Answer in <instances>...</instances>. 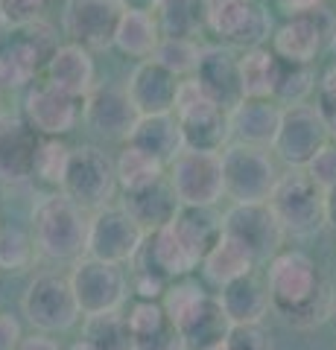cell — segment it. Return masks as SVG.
<instances>
[{"label":"cell","mask_w":336,"mask_h":350,"mask_svg":"<svg viewBox=\"0 0 336 350\" xmlns=\"http://www.w3.org/2000/svg\"><path fill=\"white\" fill-rule=\"evenodd\" d=\"M266 292L272 310L298 330L316 327L333 315L336 295L305 251H281L269 260Z\"/></svg>","instance_id":"cell-1"},{"label":"cell","mask_w":336,"mask_h":350,"mask_svg":"<svg viewBox=\"0 0 336 350\" xmlns=\"http://www.w3.org/2000/svg\"><path fill=\"white\" fill-rule=\"evenodd\" d=\"M161 306L181 333L184 345L193 350L220 347L231 330V321L220 304V295L205 292L193 280H172L164 298H161Z\"/></svg>","instance_id":"cell-2"},{"label":"cell","mask_w":336,"mask_h":350,"mask_svg":"<svg viewBox=\"0 0 336 350\" xmlns=\"http://www.w3.org/2000/svg\"><path fill=\"white\" fill-rule=\"evenodd\" d=\"M91 216L64 193L44 196L32 207V243L38 254L56 262H77L88 254Z\"/></svg>","instance_id":"cell-3"},{"label":"cell","mask_w":336,"mask_h":350,"mask_svg":"<svg viewBox=\"0 0 336 350\" xmlns=\"http://www.w3.org/2000/svg\"><path fill=\"white\" fill-rule=\"evenodd\" d=\"M172 114L179 117L184 149L196 152H220L231 140V120L222 105H216L208 94L202 91L196 79H181L176 94V108Z\"/></svg>","instance_id":"cell-4"},{"label":"cell","mask_w":336,"mask_h":350,"mask_svg":"<svg viewBox=\"0 0 336 350\" xmlns=\"http://www.w3.org/2000/svg\"><path fill=\"white\" fill-rule=\"evenodd\" d=\"M269 204L284 231L292 237H316L328 225V196L305 170H289L281 175Z\"/></svg>","instance_id":"cell-5"},{"label":"cell","mask_w":336,"mask_h":350,"mask_svg":"<svg viewBox=\"0 0 336 350\" xmlns=\"http://www.w3.org/2000/svg\"><path fill=\"white\" fill-rule=\"evenodd\" d=\"M59 50L56 29L44 21L21 29H9L0 41V88H24L47 70L53 53Z\"/></svg>","instance_id":"cell-6"},{"label":"cell","mask_w":336,"mask_h":350,"mask_svg":"<svg viewBox=\"0 0 336 350\" xmlns=\"http://www.w3.org/2000/svg\"><path fill=\"white\" fill-rule=\"evenodd\" d=\"M220 158H222L225 196L234 199V204L269 202L281 175L263 146H248L234 140V144H229L220 152Z\"/></svg>","instance_id":"cell-7"},{"label":"cell","mask_w":336,"mask_h":350,"mask_svg":"<svg viewBox=\"0 0 336 350\" xmlns=\"http://www.w3.org/2000/svg\"><path fill=\"white\" fill-rule=\"evenodd\" d=\"M27 321L36 333H64L79 321V304L73 295L70 278L59 275V271H41L29 280V286L21 301Z\"/></svg>","instance_id":"cell-8"},{"label":"cell","mask_w":336,"mask_h":350,"mask_svg":"<svg viewBox=\"0 0 336 350\" xmlns=\"http://www.w3.org/2000/svg\"><path fill=\"white\" fill-rule=\"evenodd\" d=\"M202 9L205 27L234 47L255 50L272 36V18L263 0H202Z\"/></svg>","instance_id":"cell-9"},{"label":"cell","mask_w":336,"mask_h":350,"mask_svg":"<svg viewBox=\"0 0 336 350\" xmlns=\"http://www.w3.org/2000/svg\"><path fill=\"white\" fill-rule=\"evenodd\" d=\"M117 170L112 158L96 146H77L70 152V163L62 181V193L85 211H103L114 199Z\"/></svg>","instance_id":"cell-10"},{"label":"cell","mask_w":336,"mask_h":350,"mask_svg":"<svg viewBox=\"0 0 336 350\" xmlns=\"http://www.w3.org/2000/svg\"><path fill=\"white\" fill-rule=\"evenodd\" d=\"M222 234L243 245L255 262H269L281 254V245L287 239V231L275 216L272 204H231L222 213Z\"/></svg>","instance_id":"cell-11"},{"label":"cell","mask_w":336,"mask_h":350,"mask_svg":"<svg viewBox=\"0 0 336 350\" xmlns=\"http://www.w3.org/2000/svg\"><path fill=\"white\" fill-rule=\"evenodd\" d=\"M167 178L179 202L188 207H214L225 196L222 158L216 152L184 149L167 167Z\"/></svg>","instance_id":"cell-12"},{"label":"cell","mask_w":336,"mask_h":350,"mask_svg":"<svg viewBox=\"0 0 336 350\" xmlns=\"http://www.w3.org/2000/svg\"><path fill=\"white\" fill-rule=\"evenodd\" d=\"M70 286H73V295H77L82 315L114 312L120 310L129 295V280L123 275V269L117 262H105L88 254L73 262Z\"/></svg>","instance_id":"cell-13"},{"label":"cell","mask_w":336,"mask_h":350,"mask_svg":"<svg viewBox=\"0 0 336 350\" xmlns=\"http://www.w3.org/2000/svg\"><path fill=\"white\" fill-rule=\"evenodd\" d=\"M331 144L328 126L319 117L316 105H289L281 114V129L272 149L278 158L289 163V170H305L319 152Z\"/></svg>","instance_id":"cell-14"},{"label":"cell","mask_w":336,"mask_h":350,"mask_svg":"<svg viewBox=\"0 0 336 350\" xmlns=\"http://www.w3.org/2000/svg\"><path fill=\"white\" fill-rule=\"evenodd\" d=\"M336 36V15L328 6H316L305 15H292L272 32V53L284 62L313 64L322 47Z\"/></svg>","instance_id":"cell-15"},{"label":"cell","mask_w":336,"mask_h":350,"mask_svg":"<svg viewBox=\"0 0 336 350\" xmlns=\"http://www.w3.org/2000/svg\"><path fill=\"white\" fill-rule=\"evenodd\" d=\"M123 18V6L117 0H68L62 12V27L70 44L85 50L114 47V36Z\"/></svg>","instance_id":"cell-16"},{"label":"cell","mask_w":336,"mask_h":350,"mask_svg":"<svg viewBox=\"0 0 336 350\" xmlns=\"http://www.w3.org/2000/svg\"><path fill=\"white\" fill-rule=\"evenodd\" d=\"M144 228H140L123 207L108 204L91 216L88 228V257L105 260V262H129L144 245Z\"/></svg>","instance_id":"cell-17"},{"label":"cell","mask_w":336,"mask_h":350,"mask_svg":"<svg viewBox=\"0 0 336 350\" xmlns=\"http://www.w3.org/2000/svg\"><path fill=\"white\" fill-rule=\"evenodd\" d=\"M82 120L88 123V129L94 135H100L105 140H126L132 137V131L140 120V111L135 108L132 96L126 94V88H94V91L85 96L82 105Z\"/></svg>","instance_id":"cell-18"},{"label":"cell","mask_w":336,"mask_h":350,"mask_svg":"<svg viewBox=\"0 0 336 350\" xmlns=\"http://www.w3.org/2000/svg\"><path fill=\"white\" fill-rule=\"evenodd\" d=\"M82 105L85 100H77V96L44 82V85L29 88L24 100V117L41 137H64L77 129L82 117Z\"/></svg>","instance_id":"cell-19"},{"label":"cell","mask_w":336,"mask_h":350,"mask_svg":"<svg viewBox=\"0 0 336 350\" xmlns=\"http://www.w3.org/2000/svg\"><path fill=\"white\" fill-rule=\"evenodd\" d=\"M41 135L27 123V117H0V181L24 184L36 175Z\"/></svg>","instance_id":"cell-20"},{"label":"cell","mask_w":336,"mask_h":350,"mask_svg":"<svg viewBox=\"0 0 336 350\" xmlns=\"http://www.w3.org/2000/svg\"><path fill=\"white\" fill-rule=\"evenodd\" d=\"M179 85H181L179 76H172L167 68H161L155 59H146L132 70V76H129L126 94L132 96V103L140 111V117L172 114Z\"/></svg>","instance_id":"cell-21"},{"label":"cell","mask_w":336,"mask_h":350,"mask_svg":"<svg viewBox=\"0 0 336 350\" xmlns=\"http://www.w3.org/2000/svg\"><path fill=\"white\" fill-rule=\"evenodd\" d=\"M120 207L144 228V234H155L176 219L181 202H179L176 190H172L170 178L161 175L153 184H144V187H138V190H126Z\"/></svg>","instance_id":"cell-22"},{"label":"cell","mask_w":336,"mask_h":350,"mask_svg":"<svg viewBox=\"0 0 336 350\" xmlns=\"http://www.w3.org/2000/svg\"><path fill=\"white\" fill-rule=\"evenodd\" d=\"M193 79L202 85V91L211 96L216 105H222L225 111L243 100L240 91V70H237V56L229 47H202L199 68L193 73Z\"/></svg>","instance_id":"cell-23"},{"label":"cell","mask_w":336,"mask_h":350,"mask_svg":"<svg viewBox=\"0 0 336 350\" xmlns=\"http://www.w3.org/2000/svg\"><path fill=\"white\" fill-rule=\"evenodd\" d=\"M170 231L176 234L179 245L188 251V257L202 266V260L211 254V248L222 239V216L214 207H188L181 204L176 219L170 222Z\"/></svg>","instance_id":"cell-24"},{"label":"cell","mask_w":336,"mask_h":350,"mask_svg":"<svg viewBox=\"0 0 336 350\" xmlns=\"http://www.w3.org/2000/svg\"><path fill=\"white\" fill-rule=\"evenodd\" d=\"M47 82L59 91L85 100L96 88V64L91 59V50L79 47V44H59V50L53 53L47 64Z\"/></svg>","instance_id":"cell-25"},{"label":"cell","mask_w":336,"mask_h":350,"mask_svg":"<svg viewBox=\"0 0 336 350\" xmlns=\"http://www.w3.org/2000/svg\"><path fill=\"white\" fill-rule=\"evenodd\" d=\"M281 108L275 100H240L231 111V137H237V144L248 146H272L281 129Z\"/></svg>","instance_id":"cell-26"},{"label":"cell","mask_w":336,"mask_h":350,"mask_svg":"<svg viewBox=\"0 0 336 350\" xmlns=\"http://www.w3.org/2000/svg\"><path fill=\"white\" fill-rule=\"evenodd\" d=\"M129 144L138 146L140 152L153 155L164 167H170L181 152H184V135L179 126L176 114H153V117H140L138 126L129 137Z\"/></svg>","instance_id":"cell-27"},{"label":"cell","mask_w":336,"mask_h":350,"mask_svg":"<svg viewBox=\"0 0 336 350\" xmlns=\"http://www.w3.org/2000/svg\"><path fill=\"white\" fill-rule=\"evenodd\" d=\"M220 304L231 324H263L269 312V292L266 283H260L255 275H246L240 280L220 289Z\"/></svg>","instance_id":"cell-28"},{"label":"cell","mask_w":336,"mask_h":350,"mask_svg":"<svg viewBox=\"0 0 336 350\" xmlns=\"http://www.w3.org/2000/svg\"><path fill=\"white\" fill-rule=\"evenodd\" d=\"M161 27L153 12H123L120 27L114 36V47L129 59H153L161 44Z\"/></svg>","instance_id":"cell-29"},{"label":"cell","mask_w":336,"mask_h":350,"mask_svg":"<svg viewBox=\"0 0 336 350\" xmlns=\"http://www.w3.org/2000/svg\"><path fill=\"white\" fill-rule=\"evenodd\" d=\"M257 262L252 260V254L243 248V245H237L234 239H229L222 234V239L211 248V254L202 260V271H205V278H208L214 286H229V283L234 280H240L246 275H252Z\"/></svg>","instance_id":"cell-30"},{"label":"cell","mask_w":336,"mask_h":350,"mask_svg":"<svg viewBox=\"0 0 336 350\" xmlns=\"http://www.w3.org/2000/svg\"><path fill=\"white\" fill-rule=\"evenodd\" d=\"M240 70V91L243 100H272L275 91V73H278V56L266 47L246 50L237 59Z\"/></svg>","instance_id":"cell-31"},{"label":"cell","mask_w":336,"mask_h":350,"mask_svg":"<svg viewBox=\"0 0 336 350\" xmlns=\"http://www.w3.org/2000/svg\"><path fill=\"white\" fill-rule=\"evenodd\" d=\"M82 342H88L94 350H135L132 327H129V319L120 310L85 315Z\"/></svg>","instance_id":"cell-32"},{"label":"cell","mask_w":336,"mask_h":350,"mask_svg":"<svg viewBox=\"0 0 336 350\" xmlns=\"http://www.w3.org/2000/svg\"><path fill=\"white\" fill-rule=\"evenodd\" d=\"M155 18L164 38H193L205 27L202 0H161Z\"/></svg>","instance_id":"cell-33"},{"label":"cell","mask_w":336,"mask_h":350,"mask_svg":"<svg viewBox=\"0 0 336 350\" xmlns=\"http://www.w3.org/2000/svg\"><path fill=\"white\" fill-rule=\"evenodd\" d=\"M313 91H316V70H313V64L278 59V73H275L272 100H275L281 108L305 105L307 96H310Z\"/></svg>","instance_id":"cell-34"},{"label":"cell","mask_w":336,"mask_h":350,"mask_svg":"<svg viewBox=\"0 0 336 350\" xmlns=\"http://www.w3.org/2000/svg\"><path fill=\"white\" fill-rule=\"evenodd\" d=\"M114 170H117V184L123 187V193L138 190V187H144V184H153L161 175H167L164 163L155 161L153 155H146V152H140L132 144H126L120 149V155L114 161Z\"/></svg>","instance_id":"cell-35"},{"label":"cell","mask_w":336,"mask_h":350,"mask_svg":"<svg viewBox=\"0 0 336 350\" xmlns=\"http://www.w3.org/2000/svg\"><path fill=\"white\" fill-rule=\"evenodd\" d=\"M161 68H167L172 76H190L196 73L199 59H202V47L193 38H161L155 56H153Z\"/></svg>","instance_id":"cell-36"},{"label":"cell","mask_w":336,"mask_h":350,"mask_svg":"<svg viewBox=\"0 0 336 350\" xmlns=\"http://www.w3.org/2000/svg\"><path fill=\"white\" fill-rule=\"evenodd\" d=\"M70 152L73 149L64 144L62 137H41L38 158H36V175L44 184L62 187L64 172H68V163H70Z\"/></svg>","instance_id":"cell-37"},{"label":"cell","mask_w":336,"mask_h":350,"mask_svg":"<svg viewBox=\"0 0 336 350\" xmlns=\"http://www.w3.org/2000/svg\"><path fill=\"white\" fill-rule=\"evenodd\" d=\"M32 254H36V243L15 225H0V269L3 271H24Z\"/></svg>","instance_id":"cell-38"},{"label":"cell","mask_w":336,"mask_h":350,"mask_svg":"<svg viewBox=\"0 0 336 350\" xmlns=\"http://www.w3.org/2000/svg\"><path fill=\"white\" fill-rule=\"evenodd\" d=\"M225 350H275L272 336L263 324H231L222 342Z\"/></svg>","instance_id":"cell-39"},{"label":"cell","mask_w":336,"mask_h":350,"mask_svg":"<svg viewBox=\"0 0 336 350\" xmlns=\"http://www.w3.org/2000/svg\"><path fill=\"white\" fill-rule=\"evenodd\" d=\"M50 0H0V18L9 29H21L29 24H38Z\"/></svg>","instance_id":"cell-40"},{"label":"cell","mask_w":336,"mask_h":350,"mask_svg":"<svg viewBox=\"0 0 336 350\" xmlns=\"http://www.w3.org/2000/svg\"><path fill=\"white\" fill-rule=\"evenodd\" d=\"M305 172L310 175L313 181H316V187H319L324 196L336 190V144H333V140L307 163Z\"/></svg>","instance_id":"cell-41"},{"label":"cell","mask_w":336,"mask_h":350,"mask_svg":"<svg viewBox=\"0 0 336 350\" xmlns=\"http://www.w3.org/2000/svg\"><path fill=\"white\" fill-rule=\"evenodd\" d=\"M167 286H170L167 280H161L155 275H146V271H135L132 275V289L138 295V301H161Z\"/></svg>","instance_id":"cell-42"},{"label":"cell","mask_w":336,"mask_h":350,"mask_svg":"<svg viewBox=\"0 0 336 350\" xmlns=\"http://www.w3.org/2000/svg\"><path fill=\"white\" fill-rule=\"evenodd\" d=\"M21 338H24V333H21L18 319L9 312H0V350H18Z\"/></svg>","instance_id":"cell-43"},{"label":"cell","mask_w":336,"mask_h":350,"mask_svg":"<svg viewBox=\"0 0 336 350\" xmlns=\"http://www.w3.org/2000/svg\"><path fill=\"white\" fill-rule=\"evenodd\" d=\"M316 111L324 120V126H328V135L336 140V96L319 91V96H316Z\"/></svg>","instance_id":"cell-44"},{"label":"cell","mask_w":336,"mask_h":350,"mask_svg":"<svg viewBox=\"0 0 336 350\" xmlns=\"http://www.w3.org/2000/svg\"><path fill=\"white\" fill-rule=\"evenodd\" d=\"M18 350H62V347L56 345V338H50L47 333H29L21 338Z\"/></svg>","instance_id":"cell-45"},{"label":"cell","mask_w":336,"mask_h":350,"mask_svg":"<svg viewBox=\"0 0 336 350\" xmlns=\"http://www.w3.org/2000/svg\"><path fill=\"white\" fill-rule=\"evenodd\" d=\"M278 3L292 18V15H305V12H310V9H316V6H324V0H278Z\"/></svg>","instance_id":"cell-46"},{"label":"cell","mask_w":336,"mask_h":350,"mask_svg":"<svg viewBox=\"0 0 336 350\" xmlns=\"http://www.w3.org/2000/svg\"><path fill=\"white\" fill-rule=\"evenodd\" d=\"M117 3L123 6V12H153L155 15L161 0H117Z\"/></svg>","instance_id":"cell-47"},{"label":"cell","mask_w":336,"mask_h":350,"mask_svg":"<svg viewBox=\"0 0 336 350\" xmlns=\"http://www.w3.org/2000/svg\"><path fill=\"white\" fill-rule=\"evenodd\" d=\"M319 91H324V94L336 96V64H333V68H328V70H324L322 82H319Z\"/></svg>","instance_id":"cell-48"},{"label":"cell","mask_w":336,"mask_h":350,"mask_svg":"<svg viewBox=\"0 0 336 350\" xmlns=\"http://www.w3.org/2000/svg\"><path fill=\"white\" fill-rule=\"evenodd\" d=\"M328 225L336 228V190L328 193Z\"/></svg>","instance_id":"cell-49"},{"label":"cell","mask_w":336,"mask_h":350,"mask_svg":"<svg viewBox=\"0 0 336 350\" xmlns=\"http://www.w3.org/2000/svg\"><path fill=\"white\" fill-rule=\"evenodd\" d=\"M68 350H94L88 342H77V345H73V347H68Z\"/></svg>","instance_id":"cell-50"},{"label":"cell","mask_w":336,"mask_h":350,"mask_svg":"<svg viewBox=\"0 0 336 350\" xmlns=\"http://www.w3.org/2000/svg\"><path fill=\"white\" fill-rule=\"evenodd\" d=\"M6 32H9V27H6V21H3V18H0V41H3V38H6Z\"/></svg>","instance_id":"cell-51"},{"label":"cell","mask_w":336,"mask_h":350,"mask_svg":"<svg viewBox=\"0 0 336 350\" xmlns=\"http://www.w3.org/2000/svg\"><path fill=\"white\" fill-rule=\"evenodd\" d=\"M211 350H225V347H222V345H220V347H211Z\"/></svg>","instance_id":"cell-52"},{"label":"cell","mask_w":336,"mask_h":350,"mask_svg":"<svg viewBox=\"0 0 336 350\" xmlns=\"http://www.w3.org/2000/svg\"><path fill=\"white\" fill-rule=\"evenodd\" d=\"M333 319H336V304H333Z\"/></svg>","instance_id":"cell-53"}]
</instances>
